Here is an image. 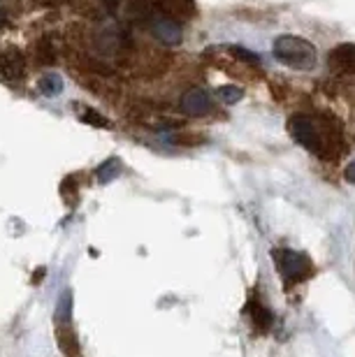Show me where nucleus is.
Returning a JSON list of instances; mask_svg holds the SVG:
<instances>
[{
    "instance_id": "423d86ee",
    "label": "nucleus",
    "mask_w": 355,
    "mask_h": 357,
    "mask_svg": "<svg viewBox=\"0 0 355 357\" xmlns=\"http://www.w3.org/2000/svg\"><path fill=\"white\" fill-rule=\"evenodd\" d=\"M156 10H158L165 19L179 21V19H190L195 12L193 0H153Z\"/></svg>"
},
{
    "instance_id": "6e6552de",
    "label": "nucleus",
    "mask_w": 355,
    "mask_h": 357,
    "mask_svg": "<svg viewBox=\"0 0 355 357\" xmlns=\"http://www.w3.org/2000/svg\"><path fill=\"white\" fill-rule=\"evenodd\" d=\"M332 66L346 73H355V45H339L328 59Z\"/></svg>"
},
{
    "instance_id": "20e7f679",
    "label": "nucleus",
    "mask_w": 355,
    "mask_h": 357,
    "mask_svg": "<svg viewBox=\"0 0 355 357\" xmlns=\"http://www.w3.org/2000/svg\"><path fill=\"white\" fill-rule=\"evenodd\" d=\"M179 109L186 114V116H204L209 114L211 109V100H209V93L204 89H190L181 96V102H179Z\"/></svg>"
},
{
    "instance_id": "2eb2a0df",
    "label": "nucleus",
    "mask_w": 355,
    "mask_h": 357,
    "mask_svg": "<svg viewBox=\"0 0 355 357\" xmlns=\"http://www.w3.org/2000/svg\"><path fill=\"white\" fill-rule=\"evenodd\" d=\"M346 181H351V183H355V160L351 162L349 167H346Z\"/></svg>"
},
{
    "instance_id": "1a4fd4ad",
    "label": "nucleus",
    "mask_w": 355,
    "mask_h": 357,
    "mask_svg": "<svg viewBox=\"0 0 355 357\" xmlns=\"http://www.w3.org/2000/svg\"><path fill=\"white\" fill-rule=\"evenodd\" d=\"M38 86H40L42 93H45V96L52 98V96H59V93L63 91V79L56 73H49L38 82Z\"/></svg>"
},
{
    "instance_id": "0eeeda50",
    "label": "nucleus",
    "mask_w": 355,
    "mask_h": 357,
    "mask_svg": "<svg viewBox=\"0 0 355 357\" xmlns=\"http://www.w3.org/2000/svg\"><path fill=\"white\" fill-rule=\"evenodd\" d=\"M151 31H153L156 38L163 42V45H176V42L181 40V26H179V21H172V19L160 17V19H156L153 24H151Z\"/></svg>"
},
{
    "instance_id": "f8f14e48",
    "label": "nucleus",
    "mask_w": 355,
    "mask_h": 357,
    "mask_svg": "<svg viewBox=\"0 0 355 357\" xmlns=\"http://www.w3.org/2000/svg\"><path fill=\"white\" fill-rule=\"evenodd\" d=\"M241 98H244V91H241L239 86H221L218 89V100H221L223 105H237Z\"/></svg>"
},
{
    "instance_id": "ddd939ff",
    "label": "nucleus",
    "mask_w": 355,
    "mask_h": 357,
    "mask_svg": "<svg viewBox=\"0 0 355 357\" xmlns=\"http://www.w3.org/2000/svg\"><path fill=\"white\" fill-rule=\"evenodd\" d=\"M228 49H230V54L235 56V59L246 61L248 66H260V56L258 54L248 52V49H244V47H228Z\"/></svg>"
},
{
    "instance_id": "7ed1b4c3",
    "label": "nucleus",
    "mask_w": 355,
    "mask_h": 357,
    "mask_svg": "<svg viewBox=\"0 0 355 357\" xmlns=\"http://www.w3.org/2000/svg\"><path fill=\"white\" fill-rule=\"evenodd\" d=\"M272 260L276 262V269L286 285L302 283L314 276V262L309 260V255L293 251V248H276L272 251Z\"/></svg>"
},
{
    "instance_id": "39448f33",
    "label": "nucleus",
    "mask_w": 355,
    "mask_h": 357,
    "mask_svg": "<svg viewBox=\"0 0 355 357\" xmlns=\"http://www.w3.org/2000/svg\"><path fill=\"white\" fill-rule=\"evenodd\" d=\"M26 73V63H24V56L17 49H5L0 54V75L5 77L7 82H19L21 77Z\"/></svg>"
},
{
    "instance_id": "9b49d317",
    "label": "nucleus",
    "mask_w": 355,
    "mask_h": 357,
    "mask_svg": "<svg viewBox=\"0 0 355 357\" xmlns=\"http://www.w3.org/2000/svg\"><path fill=\"white\" fill-rule=\"evenodd\" d=\"M251 316H253V325L258 327V330H267V327L272 325V316H269V311L258 302H255V306H251Z\"/></svg>"
},
{
    "instance_id": "9d476101",
    "label": "nucleus",
    "mask_w": 355,
    "mask_h": 357,
    "mask_svg": "<svg viewBox=\"0 0 355 357\" xmlns=\"http://www.w3.org/2000/svg\"><path fill=\"white\" fill-rule=\"evenodd\" d=\"M121 160L119 158H109L107 162H103L100 167H98V178L105 183V181H112L114 176H119L121 174Z\"/></svg>"
},
{
    "instance_id": "4468645a",
    "label": "nucleus",
    "mask_w": 355,
    "mask_h": 357,
    "mask_svg": "<svg viewBox=\"0 0 355 357\" xmlns=\"http://www.w3.org/2000/svg\"><path fill=\"white\" fill-rule=\"evenodd\" d=\"M82 119H84V121H93V126H98V128H109V121H107V119H103L100 114H96L93 109L84 112V114H82Z\"/></svg>"
},
{
    "instance_id": "f03ea898",
    "label": "nucleus",
    "mask_w": 355,
    "mask_h": 357,
    "mask_svg": "<svg viewBox=\"0 0 355 357\" xmlns=\"http://www.w3.org/2000/svg\"><path fill=\"white\" fill-rule=\"evenodd\" d=\"M274 56L283 66L295 70H311L316 66V47L297 35H281L274 40Z\"/></svg>"
},
{
    "instance_id": "dca6fc26",
    "label": "nucleus",
    "mask_w": 355,
    "mask_h": 357,
    "mask_svg": "<svg viewBox=\"0 0 355 357\" xmlns=\"http://www.w3.org/2000/svg\"><path fill=\"white\" fill-rule=\"evenodd\" d=\"M0 24H3V17H0Z\"/></svg>"
},
{
    "instance_id": "f3484780",
    "label": "nucleus",
    "mask_w": 355,
    "mask_h": 357,
    "mask_svg": "<svg viewBox=\"0 0 355 357\" xmlns=\"http://www.w3.org/2000/svg\"><path fill=\"white\" fill-rule=\"evenodd\" d=\"M112 3H116V0H112Z\"/></svg>"
},
{
    "instance_id": "f257e3e1",
    "label": "nucleus",
    "mask_w": 355,
    "mask_h": 357,
    "mask_svg": "<svg viewBox=\"0 0 355 357\" xmlns=\"http://www.w3.org/2000/svg\"><path fill=\"white\" fill-rule=\"evenodd\" d=\"M288 132L293 135V139L300 146H304L307 151L323 160H330L332 155V144H337L335 137H332L330 128L323 126L321 121H316L314 116H307V114H295V116L288 119Z\"/></svg>"
}]
</instances>
